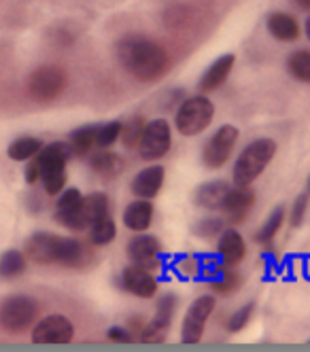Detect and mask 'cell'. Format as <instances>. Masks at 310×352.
<instances>
[{"label":"cell","mask_w":310,"mask_h":352,"mask_svg":"<svg viewBox=\"0 0 310 352\" xmlns=\"http://www.w3.org/2000/svg\"><path fill=\"white\" fill-rule=\"evenodd\" d=\"M115 58L119 66L141 83L160 81L170 68L166 47L147 34L130 32L115 43Z\"/></svg>","instance_id":"6da1fadb"},{"label":"cell","mask_w":310,"mask_h":352,"mask_svg":"<svg viewBox=\"0 0 310 352\" xmlns=\"http://www.w3.org/2000/svg\"><path fill=\"white\" fill-rule=\"evenodd\" d=\"M276 148L278 144L274 138L264 136L251 140L234 160V166H231V185H253L272 164Z\"/></svg>","instance_id":"7a4b0ae2"},{"label":"cell","mask_w":310,"mask_h":352,"mask_svg":"<svg viewBox=\"0 0 310 352\" xmlns=\"http://www.w3.org/2000/svg\"><path fill=\"white\" fill-rule=\"evenodd\" d=\"M215 119V104L206 94H196L183 98L174 109V128L180 136L194 138L211 128Z\"/></svg>","instance_id":"3957f363"},{"label":"cell","mask_w":310,"mask_h":352,"mask_svg":"<svg viewBox=\"0 0 310 352\" xmlns=\"http://www.w3.org/2000/svg\"><path fill=\"white\" fill-rule=\"evenodd\" d=\"M107 214H111V199L107 193L96 191V193L83 195L79 204H76L70 212L58 214L56 221L72 232H87L98 219L107 217Z\"/></svg>","instance_id":"277c9868"},{"label":"cell","mask_w":310,"mask_h":352,"mask_svg":"<svg viewBox=\"0 0 310 352\" xmlns=\"http://www.w3.org/2000/svg\"><path fill=\"white\" fill-rule=\"evenodd\" d=\"M238 138H240V130L236 125H231V123L219 125L202 146V155H200L202 166L206 170H221L231 160V153H234V148L238 144Z\"/></svg>","instance_id":"5b68a950"},{"label":"cell","mask_w":310,"mask_h":352,"mask_svg":"<svg viewBox=\"0 0 310 352\" xmlns=\"http://www.w3.org/2000/svg\"><path fill=\"white\" fill-rule=\"evenodd\" d=\"M170 148H172V125L168 123V119L158 117L147 121L136 146L141 160L149 164L160 162L170 153Z\"/></svg>","instance_id":"8992f818"},{"label":"cell","mask_w":310,"mask_h":352,"mask_svg":"<svg viewBox=\"0 0 310 352\" xmlns=\"http://www.w3.org/2000/svg\"><path fill=\"white\" fill-rule=\"evenodd\" d=\"M215 306H217L215 295H200L198 299L192 301L185 312L183 324H180V342L187 346H196L202 342L206 322L213 316Z\"/></svg>","instance_id":"52a82bcc"},{"label":"cell","mask_w":310,"mask_h":352,"mask_svg":"<svg viewBox=\"0 0 310 352\" xmlns=\"http://www.w3.org/2000/svg\"><path fill=\"white\" fill-rule=\"evenodd\" d=\"M178 308V297L174 293H164L160 295L158 304H155V312L153 318L141 329L138 340L145 344H160L166 340L168 329L174 320V312Z\"/></svg>","instance_id":"ba28073f"},{"label":"cell","mask_w":310,"mask_h":352,"mask_svg":"<svg viewBox=\"0 0 310 352\" xmlns=\"http://www.w3.org/2000/svg\"><path fill=\"white\" fill-rule=\"evenodd\" d=\"M39 314L37 301L28 295H13L0 304V324L7 331H21L30 327Z\"/></svg>","instance_id":"9c48e42d"},{"label":"cell","mask_w":310,"mask_h":352,"mask_svg":"<svg viewBox=\"0 0 310 352\" xmlns=\"http://www.w3.org/2000/svg\"><path fill=\"white\" fill-rule=\"evenodd\" d=\"M117 287L136 299H153L160 291V280L153 272L130 263L117 274Z\"/></svg>","instance_id":"30bf717a"},{"label":"cell","mask_w":310,"mask_h":352,"mask_svg":"<svg viewBox=\"0 0 310 352\" xmlns=\"http://www.w3.org/2000/svg\"><path fill=\"white\" fill-rule=\"evenodd\" d=\"M125 253H127L130 263H134V265H141L153 274L162 270V257H160L162 244L153 234H147V232L136 234L130 242H127Z\"/></svg>","instance_id":"8fae6325"},{"label":"cell","mask_w":310,"mask_h":352,"mask_svg":"<svg viewBox=\"0 0 310 352\" xmlns=\"http://www.w3.org/2000/svg\"><path fill=\"white\" fill-rule=\"evenodd\" d=\"M28 89L39 102H51L66 89V72L58 66H41L32 72Z\"/></svg>","instance_id":"7c38bea8"},{"label":"cell","mask_w":310,"mask_h":352,"mask_svg":"<svg viewBox=\"0 0 310 352\" xmlns=\"http://www.w3.org/2000/svg\"><path fill=\"white\" fill-rule=\"evenodd\" d=\"M74 338V324L64 314H49L37 322L32 329L34 344H49V346H64L70 344Z\"/></svg>","instance_id":"4fadbf2b"},{"label":"cell","mask_w":310,"mask_h":352,"mask_svg":"<svg viewBox=\"0 0 310 352\" xmlns=\"http://www.w3.org/2000/svg\"><path fill=\"white\" fill-rule=\"evenodd\" d=\"M247 257V242L242 234L225 225V230L217 236V259L223 267H236Z\"/></svg>","instance_id":"5bb4252c"},{"label":"cell","mask_w":310,"mask_h":352,"mask_svg":"<svg viewBox=\"0 0 310 352\" xmlns=\"http://www.w3.org/2000/svg\"><path fill=\"white\" fill-rule=\"evenodd\" d=\"M255 204V191L251 189V185L242 187V185H231L225 199H223V204H221V210L227 219L229 225H236L240 221L247 219V214L251 212Z\"/></svg>","instance_id":"9a60e30c"},{"label":"cell","mask_w":310,"mask_h":352,"mask_svg":"<svg viewBox=\"0 0 310 352\" xmlns=\"http://www.w3.org/2000/svg\"><path fill=\"white\" fill-rule=\"evenodd\" d=\"M166 181V168L158 162L149 164L147 168H143L141 172L134 174V179L130 183V191L134 197H145V199H153L158 197L162 187Z\"/></svg>","instance_id":"2e32d148"},{"label":"cell","mask_w":310,"mask_h":352,"mask_svg":"<svg viewBox=\"0 0 310 352\" xmlns=\"http://www.w3.org/2000/svg\"><path fill=\"white\" fill-rule=\"evenodd\" d=\"M234 64H236V56L234 54L219 56L209 68L202 72L200 83H198V91L209 96V94L217 91L219 87H223L227 83V79H229L231 70H234Z\"/></svg>","instance_id":"e0dca14e"},{"label":"cell","mask_w":310,"mask_h":352,"mask_svg":"<svg viewBox=\"0 0 310 352\" xmlns=\"http://www.w3.org/2000/svg\"><path fill=\"white\" fill-rule=\"evenodd\" d=\"M266 30L278 43H296L302 34L298 17L287 11H272L266 17Z\"/></svg>","instance_id":"ac0fdd59"},{"label":"cell","mask_w":310,"mask_h":352,"mask_svg":"<svg viewBox=\"0 0 310 352\" xmlns=\"http://www.w3.org/2000/svg\"><path fill=\"white\" fill-rule=\"evenodd\" d=\"M229 187H231V183H227L225 179L206 181V183L198 185V189L194 191V204L202 210L219 212Z\"/></svg>","instance_id":"d6986e66"},{"label":"cell","mask_w":310,"mask_h":352,"mask_svg":"<svg viewBox=\"0 0 310 352\" xmlns=\"http://www.w3.org/2000/svg\"><path fill=\"white\" fill-rule=\"evenodd\" d=\"M153 214H155V208H153L151 199L136 197L134 202H130L125 206V210L121 214V221L125 225V230L141 234V232H149L151 223H153Z\"/></svg>","instance_id":"ffe728a7"},{"label":"cell","mask_w":310,"mask_h":352,"mask_svg":"<svg viewBox=\"0 0 310 352\" xmlns=\"http://www.w3.org/2000/svg\"><path fill=\"white\" fill-rule=\"evenodd\" d=\"M58 242L60 236L49 234V232H37L28 244H25V250H28V257L37 263H56V255H58Z\"/></svg>","instance_id":"44dd1931"},{"label":"cell","mask_w":310,"mask_h":352,"mask_svg":"<svg viewBox=\"0 0 310 352\" xmlns=\"http://www.w3.org/2000/svg\"><path fill=\"white\" fill-rule=\"evenodd\" d=\"M72 157V151H70V144L68 142H49V144H43L41 151L34 155V160L39 162L41 166V174L45 170H51V168H66L68 160Z\"/></svg>","instance_id":"7402d4cb"},{"label":"cell","mask_w":310,"mask_h":352,"mask_svg":"<svg viewBox=\"0 0 310 352\" xmlns=\"http://www.w3.org/2000/svg\"><path fill=\"white\" fill-rule=\"evenodd\" d=\"M90 170L96 172L102 179H115L123 170V160L121 155L113 153L111 148H100L98 153H90Z\"/></svg>","instance_id":"603a6c76"},{"label":"cell","mask_w":310,"mask_h":352,"mask_svg":"<svg viewBox=\"0 0 310 352\" xmlns=\"http://www.w3.org/2000/svg\"><path fill=\"white\" fill-rule=\"evenodd\" d=\"M85 259H87V250L81 240L60 236L56 263H60L64 267H81L85 263Z\"/></svg>","instance_id":"cb8c5ba5"},{"label":"cell","mask_w":310,"mask_h":352,"mask_svg":"<svg viewBox=\"0 0 310 352\" xmlns=\"http://www.w3.org/2000/svg\"><path fill=\"white\" fill-rule=\"evenodd\" d=\"M242 285V278H240V274L234 270V267H219L215 270L211 276H209V287L219 293V295H231V293H236Z\"/></svg>","instance_id":"d4e9b609"},{"label":"cell","mask_w":310,"mask_h":352,"mask_svg":"<svg viewBox=\"0 0 310 352\" xmlns=\"http://www.w3.org/2000/svg\"><path fill=\"white\" fill-rule=\"evenodd\" d=\"M68 144H70L72 155L87 157L96 148V125L90 123V125H81V128L72 130L68 136Z\"/></svg>","instance_id":"484cf974"},{"label":"cell","mask_w":310,"mask_h":352,"mask_svg":"<svg viewBox=\"0 0 310 352\" xmlns=\"http://www.w3.org/2000/svg\"><path fill=\"white\" fill-rule=\"evenodd\" d=\"M285 217H287L285 206H276V208L268 214V219L264 221L262 228L257 230L255 242H260V244H270V242L278 236V232H280V228H282V223H285Z\"/></svg>","instance_id":"4316f807"},{"label":"cell","mask_w":310,"mask_h":352,"mask_svg":"<svg viewBox=\"0 0 310 352\" xmlns=\"http://www.w3.org/2000/svg\"><path fill=\"white\" fill-rule=\"evenodd\" d=\"M87 232H90V244L107 246L117 238V223L111 214H107V217L98 219Z\"/></svg>","instance_id":"83f0119b"},{"label":"cell","mask_w":310,"mask_h":352,"mask_svg":"<svg viewBox=\"0 0 310 352\" xmlns=\"http://www.w3.org/2000/svg\"><path fill=\"white\" fill-rule=\"evenodd\" d=\"M287 72L304 85H310V49H296L287 58Z\"/></svg>","instance_id":"f1b7e54d"},{"label":"cell","mask_w":310,"mask_h":352,"mask_svg":"<svg viewBox=\"0 0 310 352\" xmlns=\"http://www.w3.org/2000/svg\"><path fill=\"white\" fill-rule=\"evenodd\" d=\"M41 146H43V140H39L34 136H21L9 144L7 153L13 162H28L39 153Z\"/></svg>","instance_id":"f546056e"},{"label":"cell","mask_w":310,"mask_h":352,"mask_svg":"<svg viewBox=\"0 0 310 352\" xmlns=\"http://www.w3.org/2000/svg\"><path fill=\"white\" fill-rule=\"evenodd\" d=\"M225 219L223 217H217V214H209V217H202L194 228V236L200 238V240H215L223 230H225Z\"/></svg>","instance_id":"4dcf8cb0"},{"label":"cell","mask_w":310,"mask_h":352,"mask_svg":"<svg viewBox=\"0 0 310 352\" xmlns=\"http://www.w3.org/2000/svg\"><path fill=\"white\" fill-rule=\"evenodd\" d=\"M121 121H107L96 125V148H113L121 138Z\"/></svg>","instance_id":"1f68e13d"},{"label":"cell","mask_w":310,"mask_h":352,"mask_svg":"<svg viewBox=\"0 0 310 352\" xmlns=\"http://www.w3.org/2000/svg\"><path fill=\"white\" fill-rule=\"evenodd\" d=\"M145 123H147L145 117L136 115V117H132L130 121H125L121 125V138H119V142L123 144V148L132 151V148L138 146V140H141L143 130H145Z\"/></svg>","instance_id":"d6a6232c"},{"label":"cell","mask_w":310,"mask_h":352,"mask_svg":"<svg viewBox=\"0 0 310 352\" xmlns=\"http://www.w3.org/2000/svg\"><path fill=\"white\" fill-rule=\"evenodd\" d=\"M25 270V257L19 250H7L0 257V278H17Z\"/></svg>","instance_id":"836d02e7"},{"label":"cell","mask_w":310,"mask_h":352,"mask_svg":"<svg viewBox=\"0 0 310 352\" xmlns=\"http://www.w3.org/2000/svg\"><path fill=\"white\" fill-rule=\"evenodd\" d=\"M41 183L45 193L58 195L66 187V168H51L41 174Z\"/></svg>","instance_id":"e575fe53"},{"label":"cell","mask_w":310,"mask_h":352,"mask_svg":"<svg viewBox=\"0 0 310 352\" xmlns=\"http://www.w3.org/2000/svg\"><path fill=\"white\" fill-rule=\"evenodd\" d=\"M253 312H255V304H253V301H249V304L240 306L236 312H231V316L227 318L225 329H227L229 333H240V331L245 329V327L251 322Z\"/></svg>","instance_id":"d590c367"},{"label":"cell","mask_w":310,"mask_h":352,"mask_svg":"<svg viewBox=\"0 0 310 352\" xmlns=\"http://www.w3.org/2000/svg\"><path fill=\"white\" fill-rule=\"evenodd\" d=\"M202 257H194V255H185L178 261H174V270L178 276L183 278H200L202 276Z\"/></svg>","instance_id":"8d00e7d4"},{"label":"cell","mask_w":310,"mask_h":352,"mask_svg":"<svg viewBox=\"0 0 310 352\" xmlns=\"http://www.w3.org/2000/svg\"><path fill=\"white\" fill-rule=\"evenodd\" d=\"M83 193L76 189V187H64L60 193H58V202H56V217L58 214H64V212H70L76 204L81 202Z\"/></svg>","instance_id":"74e56055"},{"label":"cell","mask_w":310,"mask_h":352,"mask_svg":"<svg viewBox=\"0 0 310 352\" xmlns=\"http://www.w3.org/2000/svg\"><path fill=\"white\" fill-rule=\"evenodd\" d=\"M308 204H310V193H308V191H306V193H300V195L293 199L291 212H289V223H291V228H300V225L304 223Z\"/></svg>","instance_id":"f35d334b"},{"label":"cell","mask_w":310,"mask_h":352,"mask_svg":"<svg viewBox=\"0 0 310 352\" xmlns=\"http://www.w3.org/2000/svg\"><path fill=\"white\" fill-rule=\"evenodd\" d=\"M107 340L109 342H115V344H132L136 338H134V333L130 329H127V327L113 324L111 329L107 331Z\"/></svg>","instance_id":"ab89813d"},{"label":"cell","mask_w":310,"mask_h":352,"mask_svg":"<svg viewBox=\"0 0 310 352\" xmlns=\"http://www.w3.org/2000/svg\"><path fill=\"white\" fill-rule=\"evenodd\" d=\"M39 181H41V166H39V162L32 157L30 164L25 166V183H28V185H34V183H39Z\"/></svg>","instance_id":"60d3db41"},{"label":"cell","mask_w":310,"mask_h":352,"mask_svg":"<svg viewBox=\"0 0 310 352\" xmlns=\"http://www.w3.org/2000/svg\"><path fill=\"white\" fill-rule=\"evenodd\" d=\"M291 5H293V7H298L300 11L310 13V0H291Z\"/></svg>","instance_id":"b9f144b4"},{"label":"cell","mask_w":310,"mask_h":352,"mask_svg":"<svg viewBox=\"0 0 310 352\" xmlns=\"http://www.w3.org/2000/svg\"><path fill=\"white\" fill-rule=\"evenodd\" d=\"M262 261H266L268 265H272L276 261V255L272 253V250H266V253H262Z\"/></svg>","instance_id":"7bdbcfd3"},{"label":"cell","mask_w":310,"mask_h":352,"mask_svg":"<svg viewBox=\"0 0 310 352\" xmlns=\"http://www.w3.org/2000/svg\"><path fill=\"white\" fill-rule=\"evenodd\" d=\"M304 36H306V41H310V13L304 21Z\"/></svg>","instance_id":"ee69618b"},{"label":"cell","mask_w":310,"mask_h":352,"mask_svg":"<svg viewBox=\"0 0 310 352\" xmlns=\"http://www.w3.org/2000/svg\"><path fill=\"white\" fill-rule=\"evenodd\" d=\"M306 191L310 193V174H308V181H306Z\"/></svg>","instance_id":"f6af8a7d"}]
</instances>
